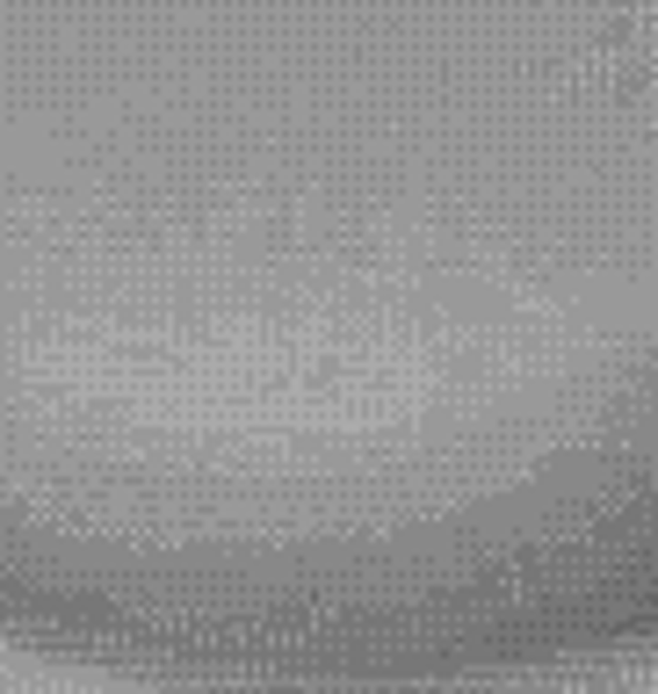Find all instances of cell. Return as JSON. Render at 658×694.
Instances as JSON below:
<instances>
[{
  "label": "cell",
  "mask_w": 658,
  "mask_h": 694,
  "mask_svg": "<svg viewBox=\"0 0 658 694\" xmlns=\"http://www.w3.org/2000/svg\"><path fill=\"white\" fill-rule=\"evenodd\" d=\"M658 550V0H0V644L297 687Z\"/></svg>",
  "instance_id": "cell-1"
}]
</instances>
